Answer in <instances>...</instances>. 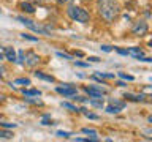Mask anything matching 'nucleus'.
Segmentation results:
<instances>
[{
  "label": "nucleus",
  "mask_w": 152,
  "mask_h": 142,
  "mask_svg": "<svg viewBox=\"0 0 152 142\" xmlns=\"http://www.w3.org/2000/svg\"><path fill=\"white\" fill-rule=\"evenodd\" d=\"M0 126H2V128H14V126H16V125H14V123H0Z\"/></svg>",
  "instance_id": "obj_26"
},
{
  "label": "nucleus",
  "mask_w": 152,
  "mask_h": 142,
  "mask_svg": "<svg viewBox=\"0 0 152 142\" xmlns=\"http://www.w3.org/2000/svg\"><path fill=\"white\" fill-rule=\"evenodd\" d=\"M97 8H98V14L106 22H114V19L121 13V7H119L116 0H98Z\"/></svg>",
  "instance_id": "obj_1"
},
{
  "label": "nucleus",
  "mask_w": 152,
  "mask_h": 142,
  "mask_svg": "<svg viewBox=\"0 0 152 142\" xmlns=\"http://www.w3.org/2000/svg\"><path fill=\"white\" fill-rule=\"evenodd\" d=\"M57 136H59V137H65V139H66V137H70L71 134H70V133H66V131H57Z\"/></svg>",
  "instance_id": "obj_25"
},
{
  "label": "nucleus",
  "mask_w": 152,
  "mask_h": 142,
  "mask_svg": "<svg viewBox=\"0 0 152 142\" xmlns=\"http://www.w3.org/2000/svg\"><path fill=\"white\" fill-rule=\"evenodd\" d=\"M3 55H5V59L10 60V62H16V52H14L13 47H5Z\"/></svg>",
  "instance_id": "obj_8"
},
{
  "label": "nucleus",
  "mask_w": 152,
  "mask_h": 142,
  "mask_svg": "<svg viewBox=\"0 0 152 142\" xmlns=\"http://www.w3.org/2000/svg\"><path fill=\"white\" fill-rule=\"evenodd\" d=\"M117 52L121 55H128V49H117Z\"/></svg>",
  "instance_id": "obj_30"
},
{
  "label": "nucleus",
  "mask_w": 152,
  "mask_h": 142,
  "mask_svg": "<svg viewBox=\"0 0 152 142\" xmlns=\"http://www.w3.org/2000/svg\"><path fill=\"white\" fill-rule=\"evenodd\" d=\"M18 21H21V24H24V25H26L27 28H30L32 32H37V33H40V35H46V36H49V32H48V28L41 27L40 24L33 22V21H30V19H26V17L19 16V17H18Z\"/></svg>",
  "instance_id": "obj_3"
},
{
  "label": "nucleus",
  "mask_w": 152,
  "mask_h": 142,
  "mask_svg": "<svg viewBox=\"0 0 152 142\" xmlns=\"http://www.w3.org/2000/svg\"><path fill=\"white\" fill-rule=\"evenodd\" d=\"M21 36L24 38V40H28V41H38L37 36H32V35H28V33H22Z\"/></svg>",
  "instance_id": "obj_22"
},
{
  "label": "nucleus",
  "mask_w": 152,
  "mask_h": 142,
  "mask_svg": "<svg viewBox=\"0 0 152 142\" xmlns=\"http://www.w3.org/2000/svg\"><path fill=\"white\" fill-rule=\"evenodd\" d=\"M30 2H38V3H40V2H43V0H30Z\"/></svg>",
  "instance_id": "obj_36"
},
{
  "label": "nucleus",
  "mask_w": 152,
  "mask_h": 142,
  "mask_svg": "<svg viewBox=\"0 0 152 142\" xmlns=\"http://www.w3.org/2000/svg\"><path fill=\"white\" fill-rule=\"evenodd\" d=\"M11 85H30V79L27 78H21V79H14Z\"/></svg>",
  "instance_id": "obj_14"
},
{
  "label": "nucleus",
  "mask_w": 152,
  "mask_h": 142,
  "mask_svg": "<svg viewBox=\"0 0 152 142\" xmlns=\"http://www.w3.org/2000/svg\"><path fill=\"white\" fill-rule=\"evenodd\" d=\"M151 46H152V41H151Z\"/></svg>",
  "instance_id": "obj_40"
},
{
  "label": "nucleus",
  "mask_w": 152,
  "mask_h": 142,
  "mask_svg": "<svg viewBox=\"0 0 152 142\" xmlns=\"http://www.w3.org/2000/svg\"><path fill=\"white\" fill-rule=\"evenodd\" d=\"M147 30H149V27H147V24L144 21H140V22H136L135 25L132 27V33L133 35H136V36H144Z\"/></svg>",
  "instance_id": "obj_5"
},
{
  "label": "nucleus",
  "mask_w": 152,
  "mask_h": 142,
  "mask_svg": "<svg viewBox=\"0 0 152 142\" xmlns=\"http://www.w3.org/2000/svg\"><path fill=\"white\" fill-rule=\"evenodd\" d=\"M43 125H52V122H49V120H48V117H45V118H43Z\"/></svg>",
  "instance_id": "obj_32"
},
{
  "label": "nucleus",
  "mask_w": 152,
  "mask_h": 142,
  "mask_svg": "<svg viewBox=\"0 0 152 142\" xmlns=\"http://www.w3.org/2000/svg\"><path fill=\"white\" fill-rule=\"evenodd\" d=\"M21 8H22L26 13H30V14L35 13V7H33L30 2H22V3H21Z\"/></svg>",
  "instance_id": "obj_10"
},
{
  "label": "nucleus",
  "mask_w": 152,
  "mask_h": 142,
  "mask_svg": "<svg viewBox=\"0 0 152 142\" xmlns=\"http://www.w3.org/2000/svg\"><path fill=\"white\" fill-rule=\"evenodd\" d=\"M3 59V54H2V51H0V60H2Z\"/></svg>",
  "instance_id": "obj_37"
},
{
  "label": "nucleus",
  "mask_w": 152,
  "mask_h": 142,
  "mask_svg": "<svg viewBox=\"0 0 152 142\" xmlns=\"http://www.w3.org/2000/svg\"><path fill=\"white\" fill-rule=\"evenodd\" d=\"M56 92L64 95V96H75L76 95V87L73 84H64V85H60V87H57Z\"/></svg>",
  "instance_id": "obj_4"
},
{
  "label": "nucleus",
  "mask_w": 152,
  "mask_h": 142,
  "mask_svg": "<svg viewBox=\"0 0 152 142\" xmlns=\"http://www.w3.org/2000/svg\"><path fill=\"white\" fill-rule=\"evenodd\" d=\"M57 57H60V59H66V60H71V55L65 54V52H57Z\"/></svg>",
  "instance_id": "obj_24"
},
{
  "label": "nucleus",
  "mask_w": 152,
  "mask_h": 142,
  "mask_svg": "<svg viewBox=\"0 0 152 142\" xmlns=\"http://www.w3.org/2000/svg\"><path fill=\"white\" fill-rule=\"evenodd\" d=\"M83 133L84 134H89L90 137H94V139H97V131L92 130V128H83Z\"/></svg>",
  "instance_id": "obj_16"
},
{
  "label": "nucleus",
  "mask_w": 152,
  "mask_h": 142,
  "mask_svg": "<svg viewBox=\"0 0 152 142\" xmlns=\"http://www.w3.org/2000/svg\"><path fill=\"white\" fill-rule=\"evenodd\" d=\"M26 101L33 103V104H43V101H40V99H30V98H26Z\"/></svg>",
  "instance_id": "obj_27"
},
{
  "label": "nucleus",
  "mask_w": 152,
  "mask_h": 142,
  "mask_svg": "<svg viewBox=\"0 0 152 142\" xmlns=\"http://www.w3.org/2000/svg\"><path fill=\"white\" fill-rule=\"evenodd\" d=\"M0 78H2V73H0Z\"/></svg>",
  "instance_id": "obj_39"
},
{
  "label": "nucleus",
  "mask_w": 152,
  "mask_h": 142,
  "mask_svg": "<svg viewBox=\"0 0 152 142\" xmlns=\"http://www.w3.org/2000/svg\"><path fill=\"white\" fill-rule=\"evenodd\" d=\"M38 63H40V57H38L35 52H26V54H24V65L35 66Z\"/></svg>",
  "instance_id": "obj_6"
},
{
  "label": "nucleus",
  "mask_w": 152,
  "mask_h": 142,
  "mask_svg": "<svg viewBox=\"0 0 152 142\" xmlns=\"http://www.w3.org/2000/svg\"><path fill=\"white\" fill-rule=\"evenodd\" d=\"M128 54H132L135 59H141V57H142V51L140 49V47H130V49H128Z\"/></svg>",
  "instance_id": "obj_11"
},
{
  "label": "nucleus",
  "mask_w": 152,
  "mask_h": 142,
  "mask_svg": "<svg viewBox=\"0 0 152 142\" xmlns=\"http://www.w3.org/2000/svg\"><path fill=\"white\" fill-rule=\"evenodd\" d=\"M66 14L73 19V21L76 22H81V24H87L90 21V14L86 11L84 8L81 7H76V5H71V7H68V9H66Z\"/></svg>",
  "instance_id": "obj_2"
},
{
  "label": "nucleus",
  "mask_w": 152,
  "mask_h": 142,
  "mask_svg": "<svg viewBox=\"0 0 152 142\" xmlns=\"http://www.w3.org/2000/svg\"><path fill=\"white\" fill-rule=\"evenodd\" d=\"M124 98H128V99H132V101H142V99H144V96H135V95H130V93H125V96Z\"/></svg>",
  "instance_id": "obj_18"
},
{
  "label": "nucleus",
  "mask_w": 152,
  "mask_h": 142,
  "mask_svg": "<svg viewBox=\"0 0 152 142\" xmlns=\"http://www.w3.org/2000/svg\"><path fill=\"white\" fill-rule=\"evenodd\" d=\"M89 103H90V106H94V107H103V98H102V96L92 98Z\"/></svg>",
  "instance_id": "obj_13"
},
{
  "label": "nucleus",
  "mask_w": 152,
  "mask_h": 142,
  "mask_svg": "<svg viewBox=\"0 0 152 142\" xmlns=\"http://www.w3.org/2000/svg\"><path fill=\"white\" fill-rule=\"evenodd\" d=\"M22 93H24V96H40L41 92L40 90H37V88H24L22 90Z\"/></svg>",
  "instance_id": "obj_9"
},
{
  "label": "nucleus",
  "mask_w": 152,
  "mask_h": 142,
  "mask_svg": "<svg viewBox=\"0 0 152 142\" xmlns=\"http://www.w3.org/2000/svg\"><path fill=\"white\" fill-rule=\"evenodd\" d=\"M149 122H151V123H152V115H151V117H149Z\"/></svg>",
  "instance_id": "obj_38"
},
{
  "label": "nucleus",
  "mask_w": 152,
  "mask_h": 142,
  "mask_svg": "<svg viewBox=\"0 0 152 142\" xmlns=\"http://www.w3.org/2000/svg\"><path fill=\"white\" fill-rule=\"evenodd\" d=\"M81 111H83L84 114H86V117H89V118H92V120H98V115H97V114H90V112H87V111H86V109L83 107V109H81Z\"/></svg>",
  "instance_id": "obj_20"
},
{
  "label": "nucleus",
  "mask_w": 152,
  "mask_h": 142,
  "mask_svg": "<svg viewBox=\"0 0 152 142\" xmlns=\"http://www.w3.org/2000/svg\"><path fill=\"white\" fill-rule=\"evenodd\" d=\"M0 11H2V9H0Z\"/></svg>",
  "instance_id": "obj_41"
},
{
  "label": "nucleus",
  "mask_w": 152,
  "mask_h": 142,
  "mask_svg": "<svg viewBox=\"0 0 152 142\" xmlns=\"http://www.w3.org/2000/svg\"><path fill=\"white\" fill-rule=\"evenodd\" d=\"M86 92H87L92 98H98V96H103L104 93H106V90L102 88V87H95V85H90V87H86L84 88Z\"/></svg>",
  "instance_id": "obj_7"
},
{
  "label": "nucleus",
  "mask_w": 152,
  "mask_h": 142,
  "mask_svg": "<svg viewBox=\"0 0 152 142\" xmlns=\"http://www.w3.org/2000/svg\"><path fill=\"white\" fill-rule=\"evenodd\" d=\"M0 137H2V139H11L13 133L11 131H7V130H0Z\"/></svg>",
  "instance_id": "obj_17"
},
{
  "label": "nucleus",
  "mask_w": 152,
  "mask_h": 142,
  "mask_svg": "<svg viewBox=\"0 0 152 142\" xmlns=\"http://www.w3.org/2000/svg\"><path fill=\"white\" fill-rule=\"evenodd\" d=\"M35 76L38 79H43V80H48V82H54V78L52 76H48L45 73H41V71H35Z\"/></svg>",
  "instance_id": "obj_12"
},
{
  "label": "nucleus",
  "mask_w": 152,
  "mask_h": 142,
  "mask_svg": "<svg viewBox=\"0 0 152 142\" xmlns=\"http://www.w3.org/2000/svg\"><path fill=\"white\" fill-rule=\"evenodd\" d=\"M16 62H18L19 65H24V52H22V51L19 52V55L16 57Z\"/></svg>",
  "instance_id": "obj_23"
},
{
  "label": "nucleus",
  "mask_w": 152,
  "mask_h": 142,
  "mask_svg": "<svg viewBox=\"0 0 152 142\" xmlns=\"http://www.w3.org/2000/svg\"><path fill=\"white\" fill-rule=\"evenodd\" d=\"M62 107H65V109H70V111H73V112H76L78 109H76V106H73V104H70V103H64L62 101Z\"/></svg>",
  "instance_id": "obj_21"
},
{
  "label": "nucleus",
  "mask_w": 152,
  "mask_h": 142,
  "mask_svg": "<svg viewBox=\"0 0 152 142\" xmlns=\"http://www.w3.org/2000/svg\"><path fill=\"white\" fill-rule=\"evenodd\" d=\"M95 76H97V78H104V79H113V78H114V74H109V73H100V71H98V73L95 74Z\"/></svg>",
  "instance_id": "obj_19"
},
{
  "label": "nucleus",
  "mask_w": 152,
  "mask_h": 142,
  "mask_svg": "<svg viewBox=\"0 0 152 142\" xmlns=\"http://www.w3.org/2000/svg\"><path fill=\"white\" fill-rule=\"evenodd\" d=\"M121 78L127 79V80H133V76H130V74H125V73H121Z\"/></svg>",
  "instance_id": "obj_28"
},
{
  "label": "nucleus",
  "mask_w": 152,
  "mask_h": 142,
  "mask_svg": "<svg viewBox=\"0 0 152 142\" xmlns=\"http://www.w3.org/2000/svg\"><path fill=\"white\" fill-rule=\"evenodd\" d=\"M106 111H108L109 114H117V112L122 111V107H121V106H116V104H109V106L106 107Z\"/></svg>",
  "instance_id": "obj_15"
},
{
  "label": "nucleus",
  "mask_w": 152,
  "mask_h": 142,
  "mask_svg": "<svg viewBox=\"0 0 152 142\" xmlns=\"http://www.w3.org/2000/svg\"><path fill=\"white\" fill-rule=\"evenodd\" d=\"M70 0H57V3H68Z\"/></svg>",
  "instance_id": "obj_35"
},
{
  "label": "nucleus",
  "mask_w": 152,
  "mask_h": 142,
  "mask_svg": "<svg viewBox=\"0 0 152 142\" xmlns=\"http://www.w3.org/2000/svg\"><path fill=\"white\" fill-rule=\"evenodd\" d=\"M100 49L104 51V52H111V51H113V47H111V46H102Z\"/></svg>",
  "instance_id": "obj_29"
},
{
  "label": "nucleus",
  "mask_w": 152,
  "mask_h": 142,
  "mask_svg": "<svg viewBox=\"0 0 152 142\" xmlns=\"http://www.w3.org/2000/svg\"><path fill=\"white\" fill-rule=\"evenodd\" d=\"M142 133H144V134H146L147 137H152V130H144Z\"/></svg>",
  "instance_id": "obj_31"
},
{
  "label": "nucleus",
  "mask_w": 152,
  "mask_h": 142,
  "mask_svg": "<svg viewBox=\"0 0 152 142\" xmlns=\"http://www.w3.org/2000/svg\"><path fill=\"white\" fill-rule=\"evenodd\" d=\"M89 60H90V62H95V63H97V62H100V59H97V57H89Z\"/></svg>",
  "instance_id": "obj_34"
},
{
  "label": "nucleus",
  "mask_w": 152,
  "mask_h": 142,
  "mask_svg": "<svg viewBox=\"0 0 152 142\" xmlns=\"http://www.w3.org/2000/svg\"><path fill=\"white\" fill-rule=\"evenodd\" d=\"M75 65H78V66H89V63H83V62H75Z\"/></svg>",
  "instance_id": "obj_33"
}]
</instances>
